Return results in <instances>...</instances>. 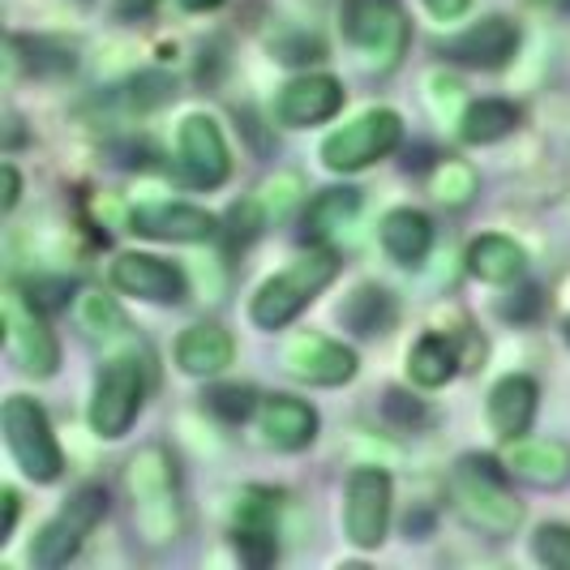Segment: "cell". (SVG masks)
<instances>
[{"label":"cell","instance_id":"6da1fadb","mask_svg":"<svg viewBox=\"0 0 570 570\" xmlns=\"http://www.w3.org/2000/svg\"><path fill=\"white\" fill-rule=\"evenodd\" d=\"M125 493L142 544L168 549L185 537V493L168 446H142L125 463Z\"/></svg>","mask_w":570,"mask_h":570},{"label":"cell","instance_id":"7a4b0ae2","mask_svg":"<svg viewBox=\"0 0 570 570\" xmlns=\"http://www.w3.org/2000/svg\"><path fill=\"white\" fill-rule=\"evenodd\" d=\"M451 507L459 519L485 537H511L523 523V502L511 493V472L502 459L463 455L451 472Z\"/></svg>","mask_w":570,"mask_h":570},{"label":"cell","instance_id":"3957f363","mask_svg":"<svg viewBox=\"0 0 570 570\" xmlns=\"http://www.w3.org/2000/svg\"><path fill=\"white\" fill-rule=\"evenodd\" d=\"M340 275V254L326 245H309V254L287 262L279 275H271L249 301V317L262 331H284L314 305Z\"/></svg>","mask_w":570,"mask_h":570},{"label":"cell","instance_id":"277c9868","mask_svg":"<svg viewBox=\"0 0 570 570\" xmlns=\"http://www.w3.org/2000/svg\"><path fill=\"white\" fill-rule=\"evenodd\" d=\"M343 39L370 73H395L412 27L400 0H343Z\"/></svg>","mask_w":570,"mask_h":570},{"label":"cell","instance_id":"5b68a950","mask_svg":"<svg viewBox=\"0 0 570 570\" xmlns=\"http://www.w3.org/2000/svg\"><path fill=\"white\" fill-rule=\"evenodd\" d=\"M0 429H4V446L13 463L22 468V476L35 485H52L65 476V451H60L52 416L43 412V403L30 395H9L0 407Z\"/></svg>","mask_w":570,"mask_h":570},{"label":"cell","instance_id":"8992f818","mask_svg":"<svg viewBox=\"0 0 570 570\" xmlns=\"http://www.w3.org/2000/svg\"><path fill=\"white\" fill-rule=\"evenodd\" d=\"M146 391H150V377H146V361H138L134 352L129 356H112L99 377H95V391H90V407H86V421L95 429V438L104 442H120L134 421L142 416Z\"/></svg>","mask_w":570,"mask_h":570},{"label":"cell","instance_id":"52a82bcc","mask_svg":"<svg viewBox=\"0 0 570 570\" xmlns=\"http://www.w3.org/2000/svg\"><path fill=\"white\" fill-rule=\"evenodd\" d=\"M4 347L13 356V365L27 373V377H57L60 370V340L52 331V322L43 314V305L35 301V292L9 284L4 287Z\"/></svg>","mask_w":570,"mask_h":570},{"label":"cell","instance_id":"ba28073f","mask_svg":"<svg viewBox=\"0 0 570 570\" xmlns=\"http://www.w3.org/2000/svg\"><path fill=\"white\" fill-rule=\"evenodd\" d=\"M104 514H108V489L82 485L39 528V537L30 541V562L39 570H60L65 562H73L82 553L86 537L104 523Z\"/></svg>","mask_w":570,"mask_h":570},{"label":"cell","instance_id":"9c48e42d","mask_svg":"<svg viewBox=\"0 0 570 570\" xmlns=\"http://www.w3.org/2000/svg\"><path fill=\"white\" fill-rule=\"evenodd\" d=\"M403 142V116L395 108H370L356 120H347L322 142V164L331 171H365L377 159L395 155Z\"/></svg>","mask_w":570,"mask_h":570},{"label":"cell","instance_id":"30bf717a","mask_svg":"<svg viewBox=\"0 0 570 570\" xmlns=\"http://www.w3.org/2000/svg\"><path fill=\"white\" fill-rule=\"evenodd\" d=\"M176 176L189 189H219L232 176V150L219 120L206 112H189L176 125Z\"/></svg>","mask_w":570,"mask_h":570},{"label":"cell","instance_id":"8fae6325","mask_svg":"<svg viewBox=\"0 0 570 570\" xmlns=\"http://www.w3.org/2000/svg\"><path fill=\"white\" fill-rule=\"evenodd\" d=\"M279 511H284L279 489H240L236 511H232V549L245 567H271L279 558Z\"/></svg>","mask_w":570,"mask_h":570},{"label":"cell","instance_id":"7c38bea8","mask_svg":"<svg viewBox=\"0 0 570 570\" xmlns=\"http://www.w3.org/2000/svg\"><path fill=\"white\" fill-rule=\"evenodd\" d=\"M395 485L382 468H356L343 489V532L356 549H377L391 532Z\"/></svg>","mask_w":570,"mask_h":570},{"label":"cell","instance_id":"4fadbf2b","mask_svg":"<svg viewBox=\"0 0 570 570\" xmlns=\"http://www.w3.org/2000/svg\"><path fill=\"white\" fill-rule=\"evenodd\" d=\"M284 370L305 386H347L361 373V361L347 343L317 335V331H301L287 340Z\"/></svg>","mask_w":570,"mask_h":570},{"label":"cell","instance_id":"5bb4252c","mask_svg":"<svg viewBox=\"0 0 570 570\" xmlns=\"http://www.w3.org/2000/svg\"><path fill=\"white\" fill-rule=\"evenodd\" d=\"M112 287L150 305H180L189 296L185 271L159 254H120L112 262Z\"/></svg>","mask_w":570,"mask_h":570},{"label":"cell","instance_id":"9a60e30c","mask_svg":"<svg viewBox=\"0 0 570 570\" xmlns=\"http://www.w3.org/2000/svg\"><path fill=\"white\" fill-rule=\"evenodd\" d=\"M343 112V82L331 73H296L275 95V120L284 129H309L326 125Z\"/></svg>","mask_w":570,"mask_h":570},{"label":"cell","instance_id":"2e32d148","mask_svg":"<svg viewBox=\"0 0 570 570\" xmlns=\"http://www.w3.org/2000/svg\"><path fill=\"white\" fill-rule=\"evenodd\" d=\"M519 39L523 35H519V27H514L511 18L489 13L481 22H472V27H463L459 35H451L442 43V52H446V60H459L468 69H502L519 52Z\"/></svg>","mask_w":570,"mask_h":570},{"label":"cell","instance_id":"e0dca14e","mask_svg":"<svg viewBox=\"0 0 570 570\" xmlns=\"http://www.w3.org/2000/svg\"><path fill=\"white\" fill-rule=\"evenodd\" d=\"M129 232L150 240H171V245H198L219 232V219L189 202H146L138 210H129Z\"/></svg>","mask_w":570,"mask_h":570},{"label":"cell","instance_id":"ac0fdd59","mask_svg":"<svg viewBox=\"0 0 570 570\" xmlns=\"http://www.w3.org/2000/svg\"><path fill=\"white\" fill-rule=\"evenodd\" d=\"M502 463L511 472V481L532 489H562L570 481V446L558 438H511Z\"/></svg>","mask_w":570,"mask_h":570},{"label":"cell","instance_id":"d6986e66","mask_svg":"<svg viewBox=\"0 0 570 570\" xmlns=\"http://www.w3.org/2000/svg\"><path fill=\"white\" fill-rule=\"evenodd\" d=\"M257 438L271 446V451H284L296 455L305 446H314L317 438V412L296 395H266L254 412Z\"/></svg>","mask_w":570,"mask_h":570},{"label":"cell","instance_id":"ffe728a7","mask_svg":"<svg viewBox=\"0 0 570 570\" xmlns=\"http://www.w3.org/2000/svg\"><path fill=\"white\" fill-rule=\"evenodd\" d=\"M537 403H541V386H537L528 373H507V377H498L485 403L493 433H498L502 442L523 438V433L532 429V421H537Z\"/></svg>","mask_w":570,"mask_h":570},{"label":"cell","instance_id":"44dd1931","mask_svg":"<svg viewBox=\"0 0 570 570\" xmlns=\"http://www.w3.org/2000/svg\"><path fill=\"white\" fill-rule=\"evenodd\" d=\"M236 361V340L219 322H194L176 335V365L189 377H219Z\"/></svg>","mask_w":570,"mask_h":570},{"label":"cell","instance_id":"7402d4cb","mask_svg":"<svg viewBox=\"0 0 570 570\" xmlns=\"http://www.w3.org/2000/svg\"><path fill=\"white\" fill-rule=\"evenodd\" d=\"M356 210H361V189H352V185L317 189L314 198L305 202V210H301V240L331 249V240L356 219Z\"/></svg>","mask_w":570,"mask_h":570},{"label":"cell","instance_id":"603a6c76","mask_svg":"<svg viewBox=\"0 0 570 570\" xmlns=\"http://www.w3.org/2000/svg\"><path fill=\"white\" fill-rule=\"evenodd\" d=\"M377 240H382V254L400 266H421L433 249V224H429L425 210L416 206H395L382 215L377 224Z\"/></svg>","mask_w":570,"mask_h":570},{"label":"cell","instance_id":"cb8c5ba5","mask_svg":"<svg viewBox=\"0 0 570 570\" xmlns=\"http://www.w3.org/2000/svg\"><path fill=\"white\" fill-rule=\"evenodd\" d=\"M523 271H528L523 245L511 240V236H502V232H485V236H476L468 245V275L481 279V284L511 287L523 279Z\"/></svg>","mask_w":570,"mask_h":570},{"label":"cell","instance_id":"d4e9b609","mask_svg":"<svg viewBox=\"0 0 570 570\" xmlns=\"http://www.w3.org/2000/svg\"><path fill=\"white\" fill-rule=\"evenodd\" d=\"M459 365H463V356H459L455 347V335H446V331H425L421 340L407 347V377L421 391L446 386L459 373Z\"/></svg>","mask_w":570,"mask_h":570},{"label":"cell","instance_id":"484cf974","mask_svg":"<svg viewBox=\"0 0 570 570\" xmlns=\"http://www.w3.org/2000/svg\"><path fill=\"white\" fill-rule=\"evenodd\" d=\"M340 322L361 335V340H377L395 326V296L377 284H361L347 292V301L340 305Z\"/></svg>","mask_w":570,"mask_h":570},{"label":"cell","instance_id":"4316f807","mask_svg":"<svg viewBox=\"0 0 570 570\" xmlns=\"http://www.w3.org/2000/svg\"><path fill=\"white\" fill-rule=\"evenodd\" d=\"M519 108H514L511 99H472L463 116H459V138L468 146H493L502 142V138H511L514 129H519Z\"/></svg>","mask_w":570,"mask_h":570},{"label":"cell","instance_id":"83f0119b","mask_svg":"<svg viewBox=\"0 0 570 570\" xmlns=\"http://www.w3.org/2000/svg\"><path fill=\"white\" fill-rule=\"evenodd\" d=\"M476 168L472 164H463V159H438L433 168H429V194L433 202H442V206H468V202L476 198Z\"/></svg>","mask_w":570,"mask_h":570},{"label":"cell","instance_id":"f1b7e54d","mask_svg":"<svg viewBox=\"0 0 570 570\" xmlns=\"http://www.w3.org/2000/svg\"><path fill=\"white\" fill-rule=\"evenodd\" d=\"M78 326H82L90 340H104V343H116L125 340V331H129V322L120 314V305H116L112 296H104V292H82V301H78Z\"/></svg>","mask_w":570,"mask_h":570},{"label":"cell","instance_id":"f546056e","mask_svg":"<svg viewBox=\"0 0 570 570\" xmlns=\"http://www.w3.org/2000/svg\"><path fill=\"white\" fill-rule=\"evenodd\" d=\"M301 194H305V185L296 171H275L271 180H262L254 189L257 206L266 210V224H279L292 206H301Z\"/></svg>","mask_w":570,"mask_h":570},{"label":"cell","instance_id":"4dcf8cb0","mask_svg":"<svg viewBox=\"0 0 570 570\" xmlns=\"http://www.w3.org/2000/svg\"><path fill=\"white\" fill-rule=\"evenodd\" d=\"M257 395L254 386H240V382H228V386H210L206 391V407L219 416V421H228V425H240V421H249L257 412Z\"/></svg>","mask_w":570,"mask_h":570},{"label":"cell","instance_id":"1f68e13d","mask_svg":"<svg viewBox=\"0 0 570 570\" xmlns=\"http://www.w3.org/2000/svg\"><path fill=\"white\" fill-rule=\"evenodd\" d=\"M224 224H228L224 232H228V245H232V249H245L249 240H257V236H262V228H271V224H266V210L257 206L254 194L236 202V206L228 210V219H224Z\"/></svg>","mask_w":570,"mask_h":570},{"label":"cell","instance_id":"d6a6232c","mask_svg":"<svg viewBox=\"0 0 570 570\" xmlns=\"http://www.w3.org/2000/svg\"><path fill=\"white\" fill-rule=\"evenodd\" d=\"M425 99H429V112L438 116L442 125H459V116H463V86L455 78H446V73H429L425 78Z\"/></svg>","mask_w":570,"mask_h":570},{"label":"cell","instance_id":"836d02e7","mask_svg":"<svg viewBox=\"0 0 570 570\" xmlns=\"http://www.w3.org/2000/svg\"><path fill=\"white\" fill-rule=\"evenodd\" d=\"M532 558L541 567L570 570V523H541L532 537Z\"/></svg>","mask_w":570,"mask_h":570},{"label":"cell","instance_id":"e575fe53","mask_svg":"<svg viewBox=\"0 0 570 570\" xmlns=\"http://www.w3.org/2000/svg\"><path fill=\"white\" fill-rule=\"evenodd\" d=\"M382 407H386V416H391V421H395L400 429H421V425H429V407H425V400H416V395H403V391H386Z\"/></svg>","mask_w":570,"mask_h":570},{"label":"cell","instance_id":"d590c367","mask_svg":"<svg viewBox=\"0 0 570 570\" xmlns=\"http://www.w3.org/2000/svg\"><path fill=\"white\" fill-rule=\"evenodd\" d=\"M514 301L502 305V317H514V322H523V317H532L541 309V292L537 287H523V292H511Z\"/></svg>","mask_w":570,"mask_h":570},{"label":"cell","instance_id":"8d00e7d4","mask_svg":"<svg viewBox=\"0 0 570 570\" xmlns=\"http://www.w3.org/2000/svg\"><path fill=\"white\" fill-rule=\"evenodd\" d=\"M421 4H425L438 22H455V18L468 13V4H472V0H421Z\"/></svg>","mask_w":570,"mask_h":570},{"label":"cell","instance_id":"74e56055","mask_svg":"<svg viewBox=\"0 0 570 570\" xmlns=\"http://www.w3.org/2000/svg\"><path fill=\"white\" fill-rule=\"evenodd\" d=\"M0 498H4V528H0V541H9L13 528H18V502H22V498H18V489L13 485L0 489Z\"/></svg>","mask_w":570,"mask_h":570},{"label":"cell","instance_id":"f35d334b","mask_svg":"<svg viewBox=\"0 0 570 570\" xmlns=\"http://www.w3.org/2000/svg\"><path fill=\"white\" fill-rule=\"evenodd\" d=\"M18 198H22V176H18L13 164H4V210H13Z\"/></svg>","mask_w":570,"mask_h":570},{"label":"cell","instance_id":"ab89813d","mask_svg":"<svg viewBox=\"0 0 570 570\" xmlns=\"http://www.w3.org/2000/svg\"><path fill=\"white\" fill-rule=\"evenodd\" d=\"M155 4H159V0H116V13H120V18H146Z\"/></svg>","mask_w":570,"mask_h":570},{"label":"cell","instance_id":"60d3db41","mask_svg":"<svg viewBox=\"0 0 570 570\" xmlns=\"http://www.w3.org/2000/svg\"><path fill=\"white\" fill-rule=\"evenodd\" d=\"M224 0H180V9H189V13H206V9H219Z\"/></svg>","mask_w":570,"mask_h":570},{"label":"cell","instance_id":"b9f144b4","mask_svg":"<svg viewBox=\"0 0 570 570\" xmlns=\"http://www.w3.org/2000/svg\"><path fill=\"white\" fill-rule=\"evenodd\" d=\"M562 335H567V347H570V317H567V326H562Z\"/></svg>","mask_w":570,"mask_h":570},{"label":"cell","instance_id":"7bdbcfd3","mask_svg":"<svg viewBox=\"0 0 570 570\" xmlns=\"http://www.w3.org/2000/svg\"><path fill=\"white\" fill-rule=\"evenodd\" d=\"M558 4H562V9H570V0H558Z\"/></svg>","mask_w":570,"mask_h":570}]
</instances>
